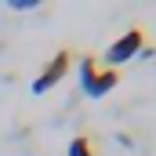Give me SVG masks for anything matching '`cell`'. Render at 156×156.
I'll use <instances>...</instances> for the list:
<instances>
[{
  "label": "cell",
  "mask_w": 156,
  "mask_h": 156,
  "mask_svg": "<svg viewBox=\"0 0 156 156\" xmlns=\"http://www.w3.org/2000/svg\"><path fill=\"white\" fill-rule=\"evenodd\" d=\"M142 47H145V29H142V26H131L120 40L109 44V51H105V69H116L120 62H131L134 55H142Z\"/></svg>",
  "instance_id": "6da1fadb"
},
{
  "label": "cell",
  "mask_w": 156,
  "mask_h": 156,
  "mask_svg": "<svg viewBox=\"0 0 156 156\" xmlns=\"http://www.w3.org/2000/svg\"><path fill=\"white\" fill-rule=\"evenodd\" d=\"M69 62H73V51H66V47H62V51H58V55H55V58L40 69V76L33 80V94H44L47 87L62 83V80H66V73H69Z\"/></svg>",
  "instance_id": "7a4b0ae2"
},
{
  "label": "cell",
  "mask_w": 156,
  "mask_h": 156,
  "mask_svg": "<svg viewBox=\"0 0 156 156\" xmlns=\"http://www.w3.org/2000/svg\"><path fill=\"white\" fill-rule=\"evenodd\" d=\"M116 83H120V69H98L94 80L87 83V91H83V94H87V98H102V94H109Z\"/></svg>",
  "instance_id": "3957f363"
},
{
  "label": "cell",
  "mask_w": 156,
  "mask_h": 156,
  "mask_svg": "<svg viewBox=\"0 0 156 156\" xmlns=\"http://www.w3.org/2000/svg\"><path fill=\"white\" fill-rule=\"evenodd\" d=\"M69 156H98L94 138H91V134H76V138L69 142Z\"/></svg>",
  "instance_id": "277c9868"
},
{
  "label": "cell",
  "mask_w": 156,
  "mask_h": 156,
  "mask_svg": "<svg viewBox=\"0 0 156 156\" xmlns=\"http://www.w3.org/2000/svg\"><path fill=\"white\" fill-rule=\"evenodd\" d=\"M94 73H98V58H94V55H83V58H80V87H83V91H87V83L94 80Z\"/></svg>",
  "instance_id": "5b68a950"
},
{
  "label": "cell",
  "mask_w": 156,
  "mask_h": 156,
  "mask_svg": "<svg viewBox=\"0 0 156 156\" xmlns=\"http://www.w3.org/2000/svg\"><path fill=\"white\" fill-rule=\"evenodd\" d=\"M11 7H18V11H29V7H37L40 0H7Z\"/></svg>",
  "instance_id": "8992f818"
}]
</instances>
